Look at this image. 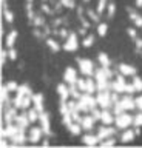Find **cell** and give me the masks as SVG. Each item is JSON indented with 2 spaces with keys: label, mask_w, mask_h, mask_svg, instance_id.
Segmentation results:
<instances>
[{
  "label": "cell",
  "mask_w": 142,
  "mask_h": 148,
  "mask_svg": "<svg viewBox=\"0 0 142 148\" xmlns=\"http://www.w3.org/2000/svg\"><path fill=\"white\" fill-rule=\"evenodd\" d=\"M76 60H77V65H79V71L85 77H94L96 68H94L93 60L90 59H76Z\"/></svg>",
  "instance_id": "cell-1"
},
{
  "label": "cell",
  "mask_w": 142,
  "mask_h": 148,
  "mask_svg": "<svg viewBox=\"0 0 142 148\" xmlns=\"http://www.w3.org/2000/svg\"><path fill=\"white\" fill-rule=\"evenodd\" d=\"M131 125H133V116L128 113V111H123L122 114H117L116 119H114V127L117 130L130 128Z\"/></svg>",
  "instance_id": "cell-2"
},
{
  "label": "cell",
  "mask_w": 142,
  "mask_h": 148,
  "mask_svg": "<svg viewBox=\"0 0 142 148\" xmlns=\"http://www.w3.org/2000/svg\"><path fill=\"white\" fill-rule=\"evenodd\" d=\"M96 99H97V105L100 108H113V99H111V91H97L96 94Z\"/></svg>",
  "instance_id": "cell-3"
},
{
  "label": "cell",
  "mask_w": 142,
  "mask_h": 148,
  "mask_svg": "<svg viewBox=\"0 0 142 148\" xmlns=\"http://www.w3.org/2000/svg\"><path fill=\"white\" fill-rule=\"evenodd\" d=\"M114 76V73L111 71V68L110 66H100L96 69V73H94V79H96V82H105V80H110Z\"/></svg>",
  "instance_id": "cell-4"
},
{
  "label": "cell",
  "mask_w": 142,
  "mask_h": 148,
  "mask_svg": "<svg viewBox=\"0 0 142 148\" xmlns=\"http://www.w3.org/2000/svg\"><path fill=\"white\" fill-rule=\"evenodd\" d=\"M26 140H28V134H26V130H25V128H20L19 131L14 134V137L10 139V142H11L12 147H14V145H17V147H23Z\"/></svg>",
  "instance_id": "cell-5"
},
{
  "label": "cell",
  "mask_w": 142,
  "mask_h": 148,
  "mask_svg": "<svg viewBox=\"0 0 142 148\" xmlns=\"http://www.w3.org/2000/svg\"><path fill=\"white\" fill-rule=\"evenodd\" d=\"M125 88H127V82H125V76L121 73H117L116 74V77H114V80H113V88H111V91H116V92H125Z\"/></svg>",
  "instance_id": "cell-6"
},
{
  "label": "cell",
  "mask_w": 142,
  "mask_h": 148,
  "mask_svg": "<svg viewBox=\"0 0 142 148\" xmlns=\"http://www.w3.org/2000/svg\"><path fill=\"white\" fill-rule=\"evenodd\" d=\"M62 48L65 51H68V53H74V51L79 48V40H77V36L74 32H71V34L67 37V40H65V43H63Z\"/></svg>",
  "instance_id": "cell-7"
},
{
  "label": "cell",
  "mask_w": 142,
  "mask_h": 148,
  "mask_svg": "<svg viewBox=\"0 0 142 148\" xmlns=\"http://www.w3.org/2000/svg\"><path fill=\"white\" fill-rule=\"evenodd\" d=\"M43 130L42 127H31L29 128V131H28V142L31 143H37L42 140V137H43Z\"/></svg>",
  "instance_id": "cell-8"
},
{
  "label": "cell",
  "mask_w": 142,
  "mask_h": 148,
  "mask_svg": "<svg viewBox=\"0 0 142 148\" xmlns=\"http://www.w3.org/2000/svg\"><path fill=\"white\" fill-rule=\"evenodd\" d=\"M116 127H113V125H102V127H99L97 130V136L100 140H104V139H108V137H113L114 134H116Z\"/></svg>",
  "instance_id": "cell-9"
},
{
  "label": "cell",
  "mask_w": 142,
  "mask_h": 148,
  "mask_svg": "<svg viewBox=\"0 0 142 148\" xmlns=\"http://www.w3.org/2000/svg\"><path fill=\"white\" fill-rule=\"evenodd\" d=\"M39 122H40V127H42L45 136H51V122H49V114L47 111H42V113H40Z\"/></svg>",
  "instance_id": "cell-10"
},
{
  "label": "cell",
  "mask_w": 142,
  "mask_h": 148,
  "mask_svg": "<svg viewBox=\"0 0 142 148\" xmlns=\"http://www.w3.org/2000/svg\"><path fill=\"white\" fill-rule=\"evenodd\" d=\"M119 103L122 105V108L125 110V111L136 110V99H134L131 94H127V96L121 97V99H119Z\"/></svg>",
  "instance_id": "cell-11"
},
{
  "label": "cell",
  "mask_w": 142,
  "mask_h": 148,
  "mask_svg": "<svg viewBox=\"0 0 142 148\" xmlns=\"http://www.w3.org/2000/svg\"><path fill=\"white\" fill-rule=\"evenodd\" d=\"M94 122H96V119L91 116L90 113L88 114H85V116H82V119H80V127L84 131H91V130L94 128Z\"/></svg>",
  "instance_id": "cell-12"
},
{
  "label": "cell",
  "mask_w": 142,
  "mask_h": 148,
  "mask_svg": "<svg viewBox=\"0 0 142 148\" xmlns=\"http://www.w3.org/2000/svg\"><path fill=\"white\" fill-rule=\"evenodd\" d=\"M63 80H65L68 85H74L77 82V71L73 66H67L65 73H63Z\"/></svg>",
  "instance_id": "cell-13"
},
{
  "label": "cell",
  "mask_w": 142,
  "mask_h": 148,
  "mask_svg": "<svg viewBox=\"0 0 142 148\" xmlns=\"http://www.w3.org/2000/svg\"><path fill=\"white\" fill-rule=\"evenodd\" d=\"M114 119H116V116H114L113 111H110V108L102 110V116H100L102 125H114Z\"/></svg>",
  "instance_id": "cell-14"
},
{
  "label": "cell",
  "mask_w": 142,
  "mask_h": 148,
  "mask_svg": "<svg viewBox=\"0 0 142 148\" xmlns=\"http://www.w3.org/2000/svg\"><path fill=\"white\" fill-rule=\"evenodd\" d=\"M20 130V127H17L16 123H8L5 128H2V137H6V139H11L14 137V134Z\"/></svg>",
  "instance_id": "cell-15"
},
{
  "label": "cell",
  "mask_w": 142,
  "mask_h": 148,
  "mask_svg": "<svg viewBox=\"0 0 142 148\" xmlns=\"http://www.w3.org/2000/svg\"><path fill=\"white\" fill-rule=\"evenodd\" d=\"M82 142L85 143L86 147H97L100 143V139L97 134H84V137H82Z\"/></svg>",
  "instance_id": "cell-16"
},
{
  "label": "cell",
  "mask_w": 142,
  "mask_h": 148,
  "mask_svg": "<svg viewBox=\"0 0 142 148\" xmlns=\"http://www.w3.org/2000/svg\"><path fill=\"white\" fill-rule=\"evenodd\" d=\"M117 73H121V74H123V76H136V68L134 66H133V65H128V63H121V65H119V66H117Z\"/></svg>",
  "instance_id": "cell-17"
},
{
  "label": "cell",
  "mask_w": 142,
  "mask_h": 148,
  "mask_svg": "<svg viewBox=\"0 0 142 148\" xmlns=\"http://www.w3.org/2000/svg\"><path fill=\"white\" fill-rule=\"evenodd\" d=\"M14 123L17 125V127H20V128H28L31 122H29V119H28V116H26V111H23V113H20V114H17L16 116V120H14Z\"/></svg>",
  "instance_id": "cell-18"
},
{
  "label": "cell",
  "mask_w": 142,
  "mask_h": 148,
  "mask_svg": "<svg viewBox=\"0 0 142 148\" xmlns=\"http://www.w3.org/2000/svg\"><path fill=\"white\" fill-rule=\"evenodd\" d=\"M56 91H57L59 97H60V100H70L71 94H70V86L68 85H65V83H59Z\"/></svg>",
  "instance_id": "cell-19"
},
{
  "label": "cell",
  "mask_w": 142,
  "mask_h": 148,
  "mask_svg": "<svg viewBox=\"0 0 142 148\" xmlns=\"http://www.w3.org/2000/svg\"><path fill=\"white\" fill-rule=\"evenodd\" d=\"M137 136L134 130H130V128H125L122 130V134H121V142L122 143H128V142H133V139Z\"/></svg>",
  "instance_id": "cell-20"
},
{
  "label": "cell",
  "mask_w": 142,
  "mask_h": 148,
  "mask_svg": "<svg viewBox=\"0 0 142 148\" xmlns=\"http://www.w3.org/2000/svg\"><path fill=\"white\" fill-rule=\"evenodd\" d=\"M16 116H17V108L12 106V108H5V122L8 123H14L16 120Z\"/></svg>",
  "instance_id": "cell-21"
},
{
  "label": "cell",
  "mask_w": 142,
  "mask_h": 148,
  "mask_svg": "<svg viewBox=\"0 0 142 148\" xmlns=\"http://www.w3.org/2000/svg\"><path fill=\"white\" fill-rule=\"evenodd\" d=\"M33 106H36L37 111L42 113V111H43V94H40V92L33 94Z\"/></svg>",
  "instance_id": "cell-22"
},
{
  "label": "cell",
  "mask_w": 142,
  "mask_h": 148,
  "mask_svg": "<svg viewBox=\"0 0 142 148\" xmlns=\"http://www.w3.org/2000/svg\"><path fill=\"white\" fill-rule=\"evenodd\" d=\"M26 116H28V119H29L31 123H36V122L39 120L40 111H37V108H36V106H33V108L26 110Z\"/></svg>",
  "instance_id": "cell-23"
},
{
  "label": "cell",
  "mask_w": 142,
  "mask_h": 148,
  "mask_svg": "<svg viewBox=\"0 0 142 148\" xmlns=\"http://www.w3.org/2000/svg\"><path fill=\"white\" fill-rule=\"evenodd\" d=\"M17 36H19V32H17L16 29H14V31H11L10 34L6 36V39H5V43H6V46H8V48H12V46H14L16 40H17Z\"/></svg>",
  "instance_id": "cell-24"
},
{
  "label": "cell",
  "mask_w": 142,
  "mask_h": 148,
  "mask_svg": "<svg viewBox=\"0 0 142 148\" xmlns=\"http://www.w3.org/2000/svg\"><path fill=\"white\" fill-rule=\"evenodd\" d=\"M86 92H97V83H96V79H91V77H86Z\"/></svg>",
  "instance_id": "cell-25"
},
{
  "label": "cell",
  "mask_w": 142,
  "mask_h": 148,
  "mask_svg": "<svg viewBox=\"0 0 142 148\" xmlns=\"http://www.w3.org/2000/svg\"><path fill=\"white\" fill-rule=\"evenodd\" d=\"M97 60H99L100 66H111V60H110V57L105 53H99Z\"/></svg>",
  "instance_id": "cell-26"
},
{
  "label": "cell",
  "mask_w": 142,
  "mask_h": 148,
  "mask_svg": "<svg viewBox=\"0 0 142 148\" xmlns=\"http://www.w3.org/2000/svg\"><path fill=\"white\" fill-rule=\"evenodd\" d=\"M68 131H70L73 136H79V134L82 133V127L79 122H73L70 127H68Z\"/></svg>",
  "instance_id": "cell-27"
},
{
  "label": "cell",
  "mask_w": 142,
  "mask_h": 148,
  "mask_svg": "<svg viewBox=\"0 0 142 148\" xmlns=\"http://www.w3.org/2000/svg\"><path fill=\"white\" fill-rule=\"evenodd\" d=\"M107 32H108V23H99V26H97V36L100 37H105L107 36Z\"/></svg>",
  "instance_id": "cell-28"
},
{
  "label": "cell",
  "mask_w": 142,
  "mask_h": 148,
  "mask_svg": "<svg viewBox=\"0 0 142 148\" xmlns=\"http://www.w3.org/2000/svg\"><path fill=\"white\" fill-rule=\"evenodd\" d=\"M133 127H139V128L142 127V111L133 116Z\"/></svg>",
  "instance_id": "cell-29"
},
{
  "label": "cell",
  "mask_w": 142,
  "mask_h": 148,
  "mask_svg": "<svg viewBox=\"0 0 142 148\" xmlns=\"http://www.w3.org/2000/svg\"><path fill=\"white\" fill-rule=\"evenodd\" d=\"M100 147H113V145H116V137H108V139H104V140H100L99 143Z\"/></svg>",
  "instance_id": "cell-30"
},
{
  "label": "cell",
  "mask_w": 142,
  "mask_h": 148,
  "mask_svg": "<svg viewBox=\"0 0 142 148\" xmlns=\"http://www.w3.org/2000/svg\"><path fill=\"white\" fill-rule=\"evenodd\" d=\"M133 85H134L136 88V91L137 92H142V79L141 77H137V76H133Z\"/></svg>",
  "instance_id": "cell-31"
},
{
  "label": "cell",
  "mask_w": 142,
  "mask_h": 148,
  "mask_svg": "<svg viewBox=\"0 0 142 148\" xmlns=\"http://www.w3.org/2000/svg\"><path fill=\"white\" fill-rule=\"evenodd\" d=\"M93 43H94V36H93V34H86L85 39H84V42H82V45H84L85 48H90Z\"/></svg>",
  "instance_id": "cell-32"
},
{
  "label": "cell",
  "mask_w": 142,
  "mask_h": 148,
  "mask_svg": "<svg viewBox=\"0 0 142 148\" xmlns=\"http://www.w3.org/2000/svg\"><path fill=\"white\" fill-rule=\"evenodd\" d=\"M47 45L49 46V49H51V51H54V53H57V51L60 49V45H59L56 40H53V39H48L47 40Z\"/></svg>",
  "instance_id": "cell-33"
},
{
  "label": "cell",
  "mask_w": 142,
  "mask_h": 148,
  "mask_svg": "<svg viewBox=\"0 0 142 148\" xmlns=\"http://www.w3.org/2000/svg\"><path fill=\"white\" fill-rule=\"evenodd\" d=\"M86 16H88L90 20L99 22V12H97V11H93V9H86Z\"/></svg>",
  "instance_id": "cell-34"
},
{
  "label": "cell",
  "mask_w": 142,
  "mask_h": 148,
  "mask_svg": "<svg viewBox=\"0 0 142 148\" xmlns=\"http://www.w3.org/2000/svg\"><path fill=\"white\" fill-rule=\"evenodd\" d=\"M107 6H108V5H107V0H99V2H97V6H96V11H97L99 14H102L105 9H107Z\"/></svg>",
  "instance_id": "cell-35"
},
{
  "label": "cell",
  "mask_w": 142,
  "mask_h": 148,
  "mask_svg": "<svg viewBox=\"0 0 142 148\" xmlns=\"http://www.w3.org/2000/svg\"><path fill=\"white\" fill-rule=\"evenodd\" d=\"M6 85V88L10 90V92H17V90H19V86L20 85H17V82H14V80H10L8 83H5Z\"/></svg>",
  "instance_id": "cell-36"
},
{
  "label": "cell",
  "mask_w": 142,
  "mask_h": 148,
  "mask_svg": "<svg viewBox=\"0 0 142 148\" xmlns=\"http://www.w3.org/2000/svg\"><path fill=\"white\" fill-rule=\"evenodd\" d=\"M90 114L93 116V117L96 119V120H100V116H102V108H97V106H94V108H91V111H90Z\"/></svg>",
  "instance_id": "cell-37"
},
{
  "label": "cell",
  "mask_w": 142,
  "mask_h": 148,
  "mask_svg": "<svg viewBox=\"0 0 142 148\" xmlns=\"http://www.w3.org/2000/svg\"><path fill=\"white\" fill-rule=\"evenodd\" d=\"M114 12H116V5H114V3H108V6H107V17L113 18Z\"/></svg>",
  "instance_id": "cell-38"
},
{
  "label": "cell",
  "mask_w": 142,
  "mask_h": 148,
  "mask_svg": "<svg viewBox=\"0 0 142 148\" xmlns=\"http://www.w3.org/2000/svg\"><path fill=\"white\" fill-rule=\"evenodd\" d=\"M76 85H77V88H79L82 92H85L86 91V79H77Z\"/></svg>",
  "instance_id": "cell-39"
},
{
  "label": "cell",
  "mask_w": 142,
  "mask_h": 148,
  "mask_svg": "<svg viewBox=\"0 0 142 148\" xmlns=\"http://www.w3.org/2000/svg\"><path fill=\"white\" fill-rule=\"evenodd\" d=\"M3 16H5L6 23H12V22H14V16H12V12L10 11V9H5V11H3Z\"/></svg>",
  "instance_id": "cell-40"
},
{
  "label": "cell",
  "mask_w": 142,
  "mask_h": 148,
  "mask_svg": "<svg viewBox=\"0 0 142 148\" xmlns=\"http://www.w3.org/2000/svg\"><path fill=\"white\" fill-rule=\"evenodd\" d=\"M8 59L10 60H16L17 59V51L14 48H8Z\"/></svg>",
  "instance_id": "cell-41"
},
{
  "label": "cell",
  "mask_w": 142,
  "mask_h": 148,
  "mask_svg": "<svg viewBox=\"0 0 142 148\" xmlns=\"http://www.w3.org/2000/svg\"><path fill=\"white\" fill-rule=\"evenodd\" d=\"M60 3L63 5V6H67V8H74V0H60Z\"/></svg>",
  "instance_id": "cell-42"
},
{
  "label": "cell",
  "mask_w": 142,
  "mask_h": 148,
  "mask_svg": "<svg viewBox=\"0 0 142 148\" xmlns=\"http://www.w3.org/2000/svg\"><path fill=\"white\" fill-rule=\"evenodd\" d=\"M33 23H34V26H43L45 20H43L42 17H34L33 18Z\"/></svg>",
  "instance_id": "cell-43"
},
{
  "label": "cell",
  "mask_w": 142,
  "mask_h": 148,
  "mask_svg": "<svg viewBox=\"0 0 142 148\" xmlns=\"http://www.w3.org/2000/svg\"><path fill=\"white\" fill-rule=\"evenodd\" d=\"M133 23H134L136 28H141V29H142V16H141V14L134 18V20H133Z\"/></svg>",
  "instance_id": "cell-44"
},
{
  "label": "cell",
  "mask_w": 142,
  "mask_h": 148,
  "mask_svg": "<svg viewBox=\"0 0 142 148\" xmlns=\"http://www.w3.org/2000/svg\"><path fill=\"white\" fill-rule=\"evenodd\" d=\"M134 91H136L134 85H133V83H127V88H125V92H127V94H133Z\"/></svg>",
  "instance_id": "cell-45"
},
{
  "label": "cell",
  "mask_w": 142,
  "mask_h": 148,
  "mask_svg": "<svg viewBox=\"0 0 142 148\" xmlns=\"http://www.w3.org/2000/svg\"><path fill=\"white\" fill-rule=\"evenodd\" d=\"M134 99H136V108L139 111H142V94H139L137 97H134Z\"/></svg>",
  "instance_id": "cell-46"
},
{
  "label": "cell",
  "mask_w": 142,
  "mask_h": 148,
  "mask_svg": "<svg viewBox=\"0 0 142 148\" xmlns=\"http://www.w3.org/2000/svg\"><path fill=\"white\" fill-rule=\"evenodd\" d=\"M127 34L130 36L133 40H136V37H137V36H136V31L133 29V28H128V29H127Z\"/></svg>",
  "instance_id": "cell-47"
},
{
  "label": "cell",
  "mask_w": 142,
  "mask_h": 148,
  "mask_svg": "<svg viewBox=\"0 0 142 148\" xmlns=\"http://www.w3.org/2000/svg\"><path fill=\"white\" fill-rule=\"evenodd\" d=\"M6 59H8V53H6L5 49H2V65H5Z\"/></svg>",
  "instance_id": "cell-48"
},
{
  "label": "cell",
  "mask_w": 142,
  "mask_h": 148,
  "mask_svg": "<svg viewBox=\"0 0 142 148\" xmlns=\"http://www.w3.org/2000/svg\"><path fill=\"white\" fill-rule=\"evenodd\" d=\"M40 9H42L43 12H47V14H51V11H49V6H48V5H45V3L40 6Z\"/></svg>",
  "instance_id": "cell-49"
},
{
  "label": "cell",
  "mask_w": 142,
  "mask_h": 148,
  "mask_svg": "<svg viewBox=\"0 0 142 148\" xmlns=\"http://www.w3.org/2000/svg\"><path fill=\"white\" fill-rule=\"evenodd\" d=\"M82 25H84L85 28H90V23H88V20H86V18H84V17H82Z\"/></svg>",
  "instance_id": "cell-50"
},
{
  "label": "cell",
  "mask_w": 142,
  "mask_h": 148,
  "mask_svg": "<svg viewBox=\"0 0 142 148\" xmlns=\"http://www.w3.org/2000/svg\"><path fill=\"white\" fill-rule=\"evenodd\" d=\"M5 9H8L6 8V0H2V11H5Z\"/></svg>",
  "instance_id": "cell-51"
},
{
  "label": "cell",
  "mask_w": 142,
  "mask_h": 148,
  "mask_svg": "<svg viewBox=\"0 0 142 148\" xmlns=\"http://www.w3.org/2000/svg\"><path fill=\"white\" fill-rule=\"evenodd\" d=\"M136 6L137 8H142V0H136Z\"/></svg>",
  "instance_id": "cell-52"
},
{
  "label": "cell",
  "mask_w": 142,
  "mask_h": 148,
  "mask_svg": "<svg viewBox=\"0 0 142 148\" xmlns=\"http://www.w3.org/2000/svg\"><path fill=\"white\" fill-rule=\"evenodd\" d=\"M136 45L139 46V48H142V40H137V39H136Z\"/></svg>",
  "instance_id": "cell-53"
},
{
  "label": "cell",
  "mask_w": 142,
  "mask_h": 148,
  "mask_svg": "<svg viewBox=\"0 0 142 148\" xmlns=\"http://www.w3.org/2000/svg\"><path fill=\"white\" fill-rule=\"evenodd\" d=\"M42 145H43V147H48V145H49V142H48V140H43V142H42Z\"/></svg>",
  "instance_id": "cell-54"
},
{
  "label": "cell",
  "mask_w": 142,
  "mask_h": 148,
  "mask_svg": "<svg viewBox=\"0 0 142 148\" xmlns=\"http://www.w3.org/2000/svg\"><path fill=\"white\" fill-rule=\"evenodd\" d=\"M26 2H33V0H26Z\"/></svg>",
  "instance_id": "cell-55"
},
{
  "label": "cell",
  "mask_w": 142,
  "mask_h": 148,
  "mask_svg": "<svg viewBox=\"0 0 142 148\" xmlns=\"http://www.w3.org/2000/svg\"><path fill=\"white\" fill-rule=\"evenodd\" d=\"M84 2H90V0H84Z\"/></svg>",
  "instance_id": "cell-56"
},
{
  "label": "cell",
  "mask_w": 142,
  "mask_h": 148,
  "mask_svg": "<svg viewBox=\"0 0 142 148\" xmlns=\"http://www.w3.org/2000/svg\"><path fill=\"white\" fill-rule=\"evenodd\" d=\"M43 2H47V0H43Z\"/></svg>",
  "instance_id": "cell-57"
}]
</instances>
